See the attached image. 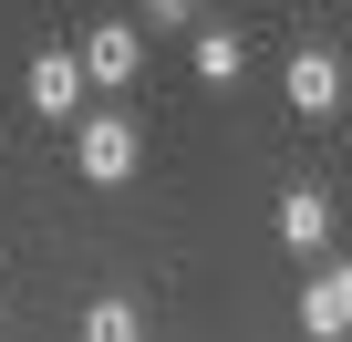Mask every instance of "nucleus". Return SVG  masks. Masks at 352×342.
I'll use <instances>...</instances> for the list:
<instances>
[{
    "mask_svg": "<svg viewBox=\"0 0 352 342\" xmlns=\"http://www.w3.org/2000/svg\"><path fill=\"white\" fill-rule=\"evenodd\" d=\"M135 166H145L135 114H73V177H83V187H124Z\"/></svg>",
    "mask_w": 352,
    "mask_h": 342,
    "instance_id": "f257e3e1",
    "label": "nucleus"
},
{
    "mask_svg": "<svg viewBox=\"0 0 352 342\" xmlns=\"http://www.w3.org/2000/svg\"><path fill=\"white\" fill-rule=\"evenodd\" d=\"M145 73V32L135 21H94L83 32V83H135Z\"/></svg>",
    "mask_w": 352,
    "mask_h": 342,
    "instance_id": "f03ea898",
    "label": "nucleus"
},
{
    "mask_svg": "<svg viewBox=\"0 0 352 342\" xmlns=\"http://www.w3.org/2000/svg\"><path fill=\"white\" fill-rule=\"evenodd\" d=\"M32 114H52V125H73L83 114V52H32Z\"/></svg>",
    "mask_w": 352,
    "mask_h": 342,
    "instance_id": "7ed1b4c3",
    "label": "nucleus"
},
{
    "mask_svg": "<svg viewBox=\"0 0 352 342\" xmlns=\"http://www.w3.org/2000/svg\"><path fill=\"white\" fill-rule=\"evenodd\" d=\"M290 114H342V52L331 42H300L290 52Z\"/></svg>",
    "mask_w": 352,
    "mask_h": 342,
    "instance_id": "20e7f679",
    "label": "nucleus"
},
{
    "mask_svg": "<svg viewBox=\"0 0 352 342\" xmlns=\"http://www.w3.org/2000/svg\"><path fill=\"white\" fill-rule=\"evenodd\" d=\"M300 332H311V342H342V332H352V259L311 270V290H300Z\"/></svg>",
    "mask_w": 352,
    "mask_h": 342,
    "instance_id": "39448f33",
    "label": "nucleus"
},
{
    "mask_svg": "<svg viewBox=\"0 0 352 342\" xmlns=\"http://www.w3.org/2000/svg\"><path fill=\"white\" fill-rule=\"evenodd\" d=\"M270 228H280V249H300V259H321V249H331V197H321V187H290Z\"/></svg>",
    "mask_w": 352,
    "mask_h": 342,
    "instance_id": "423d86ee",
    "label": "nucleus"
},
{
    "mask_svg": "<svg viewBox=\"0 0 352 342\" xmlns=\"http://www.w3.org/2000/svg\"><path fill=\"white\" fill-rule=\"evenodd\" d=\"M239 32H197V83H239Z\"/></svg>",
    "mask_w": 352,
    "mask_h": 342,
    "instance_id": "0eeeda50",
    "label": "nucleus"
},
{
    "mask_svg": "<svg viewBox=\"0 0 352 342\" xmlns=\"http://www.w3.org/2000/svg\"><path fill=\"white\" fill-rule=\"evenodd\" d=\"M83 332H94V342H135V332H145V311H135V301H94V311H83Z\"/></svg>",
    "mask_w": 352,
    "mask_h": 342,
    "instance_id": "6e6552de",
    "label": "nucleus"
},
{
    "mask_svg": "<svg viewBox=\"0 0 352 342\" xmlns=\"http://www.w3.org/2000/svg\"><path fill=\"white\" fill-rule=\"evenodd\" d=\"M145 11H155V32H176V21H187V0H145Z\"/></svg>",
    "mask_w": 352,
    "mask_h": 342,
    "instance_id": "1a4fd4ad",
    "label": "nucleus"
}]
</instances>
